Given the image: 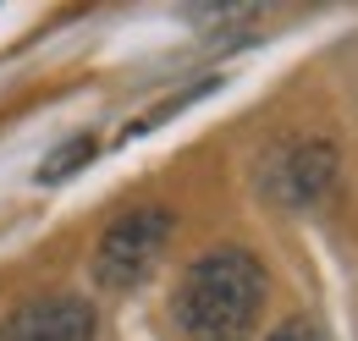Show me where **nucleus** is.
Instances as JSON below:
<instances>
[{"label": "nucleus", "mask_w": 358, "mask_h": 341, "mask_svg": "<svg viewBox=\"0 0 358 341\" xmlns=\"http://www.w3.org/2000/svg\"><path fill=\"white\" fill-rule=\"evenodd\" d=\"M265 308V264L243 248H215L187 264L177 286V319L193 341H248Z\"/></svg>", "instance_id": "1"}, {"label": "nucleus", "mask_w": 358, "mask_h": 341, "mask_svg": "<svg viewBox=\"0 0 358 341\" xmlns=\"http://www.w3.org/2000/svg\"><path fill=\"white\" fill-rule=\"evenodd\" d=\"M166 242H171V215L166 210H133L122 220H110L99 248H94V281L105 292H133L160 264Z\"/></svg>", "instance_id": "2"}, {"label": "nucleus", "mask_w": 358, "mask_h": 341, "mask_svg": "<svg viewBox=\"0 0 358 341\" xmlns=\"http://www.w3.org/2000/svg\"><path fill=\"white\" fill-rule=\"evenodd\" d=\"M331 182H336V149L320 143V138H303V143L275 149V160H270L265 176H259V187H265L275 204H287V210L314 204Z\"/></svg>", "instance_id": "3"}, {"label": "nucleus", "mask_w": 358, "mask_h": 341, "mask_svg": "<svg viewBox=\"0 0 358 341\" xmlns=\"http://www.w3.org/2000/svg\"><path fill=\"white\" fill-rule=\"evenodd\" d=\"M0 341H94V308L78 298H39L6 319Z\"/></svg>", "instance_id": "4"}, {"label": "nucleus", "mask_w": 358, "mask_h": 341, "mask_svg": "<svg viewBox=\"0 0 358 341\" xmlns=\"http://www.w3.org/2000/svg\"><path fill=\"white\" fill-rule=\"evenodd\" d=\"M89 154H94V138H72V143H61V149L50 154L45 166H39V182H61L66 170H78Z\"/></svg>", "instance_id": "5"}, {"label": "nucleus", "mask_w": 358, "mask_h": 341, "mask_svg": "<svg viewBox=\"0 0 358 341\" xmlns=\"http://www.w3.org/2000/svg\"><path fill=\"white\" fill-rule=\"evenodd\" d=\"M265 341H320V336H314V325H309V319H292V325H281V331H270Z\"/></svg>", "instance_id": "6"}]
</instances>
